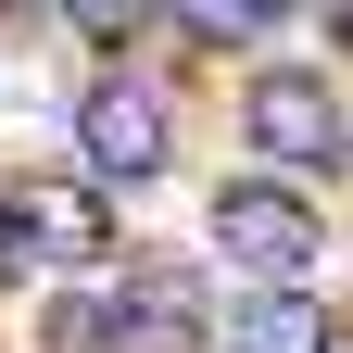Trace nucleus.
Instances as JSON below:
<instances>
[{
	"label": "nucleus",
	"mask_w": 353,
	"mask_h": 353,
	"mask_svg": "<svg viewBox=\"0 0 353 353\" xmlns=\"http://www.w3.org/2000/svg\"><path fill=\"white\" fill-rule=\"evenodd\" d=\"M265 13H290V0H265Z\"/></svg>",
	"instance_id": "nucleus-10"
},
{
	"label": "nucleus",
	"mask_w": 353,
	"mask_h": 353,
	"mask_svg": "<svg viewBox=\"0 0 353 353\" xmlns=\"http://www.w3.org/2000/svg\"><path fill=\"white\" fill-rule=\"evenodd\" d=\"M0 13H38V0H0Z\"/></svg>",
	"instance_id": "nucleus-9"
},
{
	"label": "nucleus",
	"mask_w": 353,
	"mask_h": 353,
	"mask_svg": "<svg viewBox=\"0 0 353 353\" xmlns=\"http://www.w3.org/2000/svg\"><path fill=\"white\" fill-rule=\"evenodd\" d=\"M214 252L290 290L303 265H316V214H303L290 190H265V176H240V190H214Z\"/></svg>",
	"instance_id": "nucleus-3"
},
{
	"label": "nucleus",
	"mask_w": 353,
	"mask_h": 353,
	"mask_svg": "<svg viewBox=\"0 0 353 353\" xmlns=\"http://www.w3.org/2000/svg\"><path fill=\"white\" fill-rule=\"evenodd\" d=\"M63 13H76V38H101V51H126V38H139V26L164 13V0H63Z\"/></svg>",
	"instance_id": "nucleus-7"
},
{
	"label": "nucleus",
	"mask_w": 353,
	"mask_h": 353,
	"mask_svg": "<svg viewBox=\"0 0 353 353\" xmlns=\"http://www.w3.org/2000/svg\"><path fill=\"white\" fill-rule=\"evenodd\" d=\"M328 26H341V51H353V0H341V13H328Z\"/></svg>",
	"instance_id": "nucleus-8"
},
{
	"label": "nucleus",
	"mask_w": 353,
	"mask_h": 353,
	"mask_svg": "<svg viewBox=\"0 0 353 353\" xmlns=\"http://www.w3.org/2000/svg\"><path fill=\"white\" fill-rule=\"evenodd\" d=\"M228 353H328V328H316L303 290H252L240 316H228Z\"/></svg>",
	"instance_id": "nucleus-4"
},
{
	"label": "nucleus",
	"mask_w": 353,
	"mask_h": 353,
	"mask_svg": "<svg viewBox=\"0 0 353 353\" xmlns=\"http://www.w3.org/2000/svg\"><path fill=\"white\" fill-rule=\"evenodd\" d=\"M240 139H252L265 164H341L353 126H341V88H328L316 63H265V76L240 88Z\"/></svg>",
	"instance_id": "nucleus-2"
},
{
	"label": "nucleus",
	"mask_w": 353,
	"mask_h": 353,
	"mask_svg": "<svg viewBox=\"0 0 353 353\" xmlns=\"http://www.w3.org/2000/svg\"><path fill=\"white\" fill-rule=\"evenodd\" d=\"M114 341H126V303L114 290H63L51 303V353H114Z\"/></svg>",
	"instance_id": "nucleus-5"
},
{
	"label": "nucleus",
	"mask_w": 353,
	"mask_h": 353,
	"mask_svg": "<svg viewBox=\"0 0 353 353\" xmlns=\"http://www.w3.org/2000/svg\"><path fill=\"white\" fill-rule=\"evenodd\" d=\"M176 152V101L152 76H88V101H76V164L101 176V190H139V176H164Z\"/></svg>",
	"instance_id": "nucleus-1"
},
{
	"label": "nucleus",
	"mask_w": 353,
	"mask_h": 353,
	"mask_svg": "<svg viewBox=\"0 0 353 353\" xmlns=\"http://www.w3.org/2000/svg\"><path fill=\"white\" fill-rule=\"evenodd\" d=\"M164 13L190 26L202 51H252V38H265V0H164Z\"/></svg>",
	"instance_id": "nucleus-6"
}]
</instances>
